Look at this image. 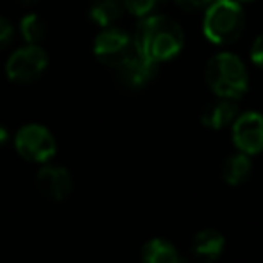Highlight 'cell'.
I'll return each mask as SVG.
<instances>
[{
	"label": "cell",
	"mask_w": 263,
	"mask_h": 263,
	"mask_svg": "<svg viewBox=\"0 0 263 263\" xmlns=\"http://www.w3.org/2000/svg\"><path fill=\"white\" fill-rule=\"evenodd\" d=\"M133 40L136 50L158 65L174 59L184 47L183 27L174 18L156 13L140 18Z\"/></svg>",
	"instance_id": "1"
},
{
	"label": "cell",
	"mask_w": 263,
	"mask_h": 263,
	"mask_svg": "<svg viewBox=\"0 0 263 263\" xmlns=\"http://www.w3.org/2000/svg\"><path fill=\"white\" fill-rule=\"evenodd\" d=\"M204 79L217 97L233 99V101L243 97L249 88L247 66L233 52L215 54L206 65Z\"/></svg>",
	"instance_id": "2"
},
{
	"label": "cell",
	"mask_w": 263,
	"mask_h": 263,
	"mask_svg": "<svg viewBox=\"0 0 263 263\" xmlns=\"http://www.w3.org/2000/svg\"><path fill=\"white\" fill-rule=\"evenodd\" d=\"M202 31L215 45H228L238 40L246 27L242 4L236 0H215L206 7Z\"/></svg>",
	"instance_id": "3"
},
{
	"label": "cell",
	"mask_w": 263,
	"mask_h": 263,
	"mask_svg": "<svg viewBox=\"0 0 263 263\" xmlns=\"http://www.w3.org/2000/svg\"><path fill=\"white\" fill-rule=\"evenodd\" d=\"M49 66V54L40 45H24L9 55L6 76L14 84H29L38 81Z\"/></svg>",
	"instance_id": "4"
},
{
	"label": "cell",
	"mask_w": 263,
	"mask_h": 263,
	"mask_svg": "<svg viewBox=\"0 0 263 263\" xmlns=\"http://www.w3.org/2000/svg\"><path fill=\"white\" fill-rule=\"evenodd\" d=\"M16 153L32 163H47L55 154V140L52 133L40 124H27L14 136Z\"/></svg>",
	"instance_id": "5"
},
{
	"label": "cell",
	"mask_w": 263,
	"mask_h": 263,
	"mask_svg": "<svg viewBox=\"0 0 263 263\" xmlns=\"http://www.w3.org/2000/svg\"><path fill=\"white\" fill-rule=\"evenodd\" d=\"M136 50L135 40L120 27H104L93 42V54L102 65L117 68Z\"/></svg>",
	"instance_id": "6"
},
{
	"label": "cell",
	"mask_w": 263,
	"mask_h": 263,
	"mask_svg": "<svg viewBox=\"0 0 263 263\" xmlns=\"http://www.w3.org/2000/svg\"><path fill=\"white\" fill-rule=\"evenodd\" d=\"M233 143L240 153L254 156L263 151V115L246 111L233 120Z\"/></svg>",
	"instance_id": "7"
},
{
	"label": "cell",
	"mask_w": 263,
	"mask_h": 263,
	"mask_svg": "<svg viewBox=\"0 0 263 263\" xmlns=\"http://www.w3.org/2000/svg\"><path fill=\"white\" fill-rule=\"evenodd\" d=\"M158 63L135 50L122 65L117 66V81L127 90H142L156 77Z\"/></svg>",
	"instance_id": "8"
},
{
	"label": "cell",
	"mask_w": 263,
	"mask_h": 263,
	"mask_svg": "<svg viewBox=\"0 0 263 263\" xmlns=\"http://www.w3.org/2000/svg\"><path fill=\"white\" fill-rule=\"evenodd\" d=\"M36 186L43 197L50 201H63L70 195L73 188V181L65 166L45 165L40 168L36 176Z\"/></svg>",
	"instance_id": "9"
},
{
	"label": "cell",
	"mask_w": 263,
	"mask_h": 263,
	"mask_svg": "<svg viewBox=\"0 0 263 263\" xmlns=\"http://www.w3.org/2000/svg\"><path fill=\"white\" fill-rule=\"evenodd\" d=\"M238 117V106L233 99L217 97L215 101L208 102L201 113V122L204 127L210 129H224L226 125L233 124V120Z\"/></svg>",
	"instance_id": "10"
},
{
	"label": "cell",
	"mask_w": 263,
	"mask_h": 263,
	"mask_svg": "<svg viewBox=\"0 0 263 263\" xmlns=\"http://www.w3.org/2000/svg\"><path fill=\"white\" fill-rule=\"evenodd\" d=\"M224 246H226V240L220 233L215 231V229H202V231H199L195 235L192 249H194V254L201 261L211 263L222 254Z\"/></svg>",
	"instance_id": "11"
},
{
	"label": "cell",
	"mask_w": 263,
	"mask_h": 263,
	"mask_svg": "<svg viewBox=\"0 0 263 263\" xmlns=\"http://www.w3.org/2000/svg\"><path fill=\"white\" fill-rule=\"evenodd\" d=\"M124 13V0H93L90 6V11H88L91 22L102 29L111 27L115 22L120 20Z\"/></svg>",
	"instance_id": "12"
},
{
	"label": "cell",
	"mask_w": 263,
	"mask_h": 263,
	"mask_svg": "<svg viewBox=\"0 0 263 263\" xmlns=\"http://www.w3.org/2000/svg\"><path fill=\"white\" fill-rule=\"evenodd\" d=\"M142 263H179V254L170 242L153 238L143 246Z\"/></svg>",
	"instance_id": "13"
},
{
	"label": "cell",
	"mask_w": 263,
	"mask_h": 263,
	"mask_svg": "<svg viewBox=\"0 0 263 263\" xmlns=\"http://www.w3.org/2000/svg\"><path fill=\"white\" fill-rule=\"evenodd\" d=\"M251 168H253L251 158L243 153H236L226 159L224 168H222V177L231 186H238L249 177Z\"/></svg>",
	"instance_id": "14"
},
{
	"label": "cell",
	"mask_w": 263,
	"mask_h": 263,
	"mask_svg": "<svg viewBox=\"0 0 263 263\" xmlns=\"http://www.w3.org/2000/svg\"><path fill=\"white\" fill-rule=\"evenodd\" d=\"M20 34L29 45H40L47 34V24L40 14L29 13L20 20Z\"/></svg>",
	"instance_id": "15"
},
{
	"label": "cell",
	"mask_w": 263,
	"mask_h": 263,
	"mask_svg": "<svg viewBox=\"0 0 263 263\" xmlns=\"http://www.w3.org/2000/svg\"><path fill=\"white\" fill-rule=\"evenodd\" d=\"M163 2H165V0H124V6H125V11L131 13L133 16L143 18V16H147V14L154 13V9Z\"/></svg>",
	"instance_id": "16"
},
{
	"label": "cell",
	"mask_w": 263,
	"mask_h": 263,
	"mask_svg": "<svg viewBox=\"0 0 263 263\" xmlns=\"http://www.w3.org/2000/svg\"><path fill=\"white\" fill-rule=\"evenodd\" d=\"M14 38V27L7 18L0 16V50L7 49Z\"/></svg>",
	"instance_id": "17"
},
{
	"label": "cell",
	"mask_w": 263,
	"mask_h": 263,
	"mask_svg": "<svg viewBox=\"0 0 263 263\" xmlns=\"http://www.w3.org/2000/svg\"><path fill=\"white\" fill-rule=\"evenodd\" d=\"M215 0H176L177 7H181L183 11H188V13H194V11H201L206 9L210 4H213Z\"/></svg>",
	"instance_id": "18"
},
{
	"label": "cell",
	"mask_w": 263,
	"mask_h": 263,
	"mask_svg": "<svg viewBox=\"0 0 263 263\" xmlns=\"http://www.w3.org/2000/svg\"><path fill=\"white\" fill-rule=\"evenodd\" d=\"M251 59L256 66L263 68V32L254 40L253 47H251Z\"/></svg>",
	"instance_id": "19"
},
{
	"label": "cell",
	"mask_w": 263,
	"mask_h": 263,
	"mask_svg": "<svg viewBox=\"0 0 263 263\" xmlns=\"http://www.w3.org/2000/svg\"><path fill=\"white\" fill-rule=\"evenodd\" d=\"M7 140H9V131H7V127L0 125V145H4Z\"/></svg>",
	"instance_id": "20"
},
{
	"label": "cell",
	"mask_w": 263,
	"mask_h": 263,
	"mask_svg": "<svg viewBox=\"0 0 263 263\" xmlns=\"http://www.w3.org/2000/svg\"><path fill=\"white\" fill-rule=\"evenodd\" d=\"M20 4H24V6H34V4H38L40 0H18Z\"/></svg>",
	"instance_id": "21"
},
{
	"label": "cell",
	"mask_w": 263,
	"mask_h": 263,
	"mask_svg": "<svg viewBox=\"0 0 263 263\" xmlns=\"http://www.w3.org/2000/svg\"><path fill=\"white\" fill-rule=\"evenodd\" d=\"M238 4H249V2H256V0H236Z\"/></svg>",
	"instance_id": "22"
}]
</instances>
